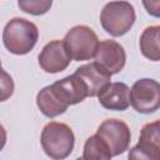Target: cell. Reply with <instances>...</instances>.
Returning <instances> with one entry per match:
<instances>
[{"mask_svg": "<svg viewBox=\"0 0 160 160\" xmlns=\"http://www.w3.org/2000/svg\"><path fill=\"white\" fill-rule=\"evenodd\" d=\"M146 12L154 18H160V0H141Z\"/></svg>", "mask_w": 160, "mask_h": 160, "instance_id": "ac0fdd59", "label": "cell"}, {"mask_svg": "<svg viewBox=\"0 0 160 160\" xmlns=\"http://www.w3.org/2000/svg\"><path fill=\"white\" fill-rule=\"evenodd\" d=\"M39 39L36 25L22 18H14L5 25L2 30L4 46L15 55H25L30 52Z\"/></svg>", "mask_w": 160, "mask_h": 160, "instance_id": "6da1fadb", "label": "cell"}, {"mask_svg": "<svg viewBox=\"0 0 160 160\" xmlns=\"http://www.w3.org/2000/svg\"><path fill=\"white\" fill-rule=\"evenodd\" d=\"M139 46L146 59L160 61V26H148L140 35Z\"/></svg>", "mask_w": 160, "mask_h": 160, "instance_id": "7c38bea8", "label": "cell"}, {"mask_svg": "<svg viewBox=\"0 0 160 160\" xmlns=\"http://www.w3.org/2000/svg\"><path fill=\"white\" fill-rule=\"evenodd\" d=\"M52 5V0H18V6L26 14L40 16L46 14Z\"/></svg>", "mask_w": 160, "mask_h": 160, "instance_id": "5bb4252c", "label": "cell"}, {"mask_svg": "<svg viewBox=\"0 0 160 160\" xmlns=\"http://www.w3.org/2000/svg\"><path fill=\"white\" fill-rule=\"evenodd\" d=\"M71 60L72 59L66 49L64 40H52L48 42L39 54V65L45 72L49 74L64 71Z\"/></svg>", "mask_w": 160, "mask_h": 160, "instance_id": "52a82bcc", "label": "cell"}, {"mask_svg": "<svg viewBox=\"0 0 160 160\" xmlns=\"http://www.w3.org/2000/svg\"><path fill=\"white\" fill-rule=\"evenodd\" d=\"M139 140L148 142L160 151V120L145 124L140 131Z\"/></svg>", "mask_w": 160, "mask_h": 160, "instance_id": "9a60e30c", "label": "cell"}, {"mask_svg": "<svg viewBox=\"0 0 160 160\" xmlns=\"http://www.w3.org/2000/svg\"><path fill=\"white\" fill-rule=\"evenodd\" d=\"M41 146L44 152L55 160L68 158L74 149L75 136L71 128L64 122L50 121L41 131Z\"/></svg>", "mask_w": 160, "mask_h": 160, "instance_id": "7a4b0ae2", "label": "cell"}, {"mask_svg": "<svg viewBox=\"0 0 160 160\" xmlns=\"http://www.w3.org/2000/svg\"><path fill=\"white\" fill-rule=\"evenodd\" d=\"M75 74L85 84L89 96H98L100 90L111 80V74L96 61L81 65L75 70Z\"/></svg>", "mask_w": 160, "mask_h": 160, "instance_id": "8fae6325", "label": "cell"}, {"mask_svg": "<svg viewBox=\"0 0 160 160\" xmlns=\"http://www.w3.org/2000/svg\"><path fill=\"white\" fill-rule=\"evenodd\" d=\"M64 42L71 59L75 61H86L95 58L99 46L96 34L86 25H76L71 28L66 32Z\"/></svg>", "mask_w": 160, "mask_h": 160, "instance_id": "277c9868", "label": "cell"}, {"mask_svg": "<svg viewBox=\"0 0 160 160\" xmlns=\"http://www.w3.org/2000/svg\"><path fill=\"white\" fill-rule=\"evenodd\" d=\"M96 134L106 142L112 156H118L129 149L131 132L129 126L119 119L104 120L99 125Z\"/></svg>", "mask_w": 160, "mask_h": 160, "instance_id": "8992f818", "label": "cell"}, {"mask_svg": "<svg viewBox=\"0 0 160 160\" xmlns=\"http://www.w3.org/2000/svg\"><path fill=\"white\" fill-rule=\"evenodd\" d=\"M135 9L128 1H110L100 12L102 29L111 36L125 35L135 22Z\"/></svg>", "mask_w": 160, "mask_h": 160, "instance_id": "3957f363", "label": "cell"}, {"mask_svg": "<svg viewBox=\"0 0 160 160\" xmlns=\"http://www.w3.org/2000/svg\"><path fill=\"white\" fill-rule=\"evenodd\" d=\"M95 61L105 68L111 75L120 72L126 61V54L124 48L115 40H104L99 42Z\"/></svg>", "mask_w": 160, "mask_h": 160, "instance_id": "9c48e42d", "label": "cell"}, {"mask_svg": "<svg viewBox=\"0 0 160 160\" xmlns=\"http://www.w3.org/2000/svg\"><path fill=\"white\" fill-rule=\"evenodd\" d=\"M129 159H148V160H160V151L151 145H149L145 141L139 140V142L130 149L129 151Z\"/></svg>", "mask_w": 160, "mask_h": 160, "instance_id": "2e32d148", "label": "cell"}, {"mask_svg": "<svg viewBox=\"0 0 160 160\" xmlns=\"http://www.w3.org/2000/svg\"><path fill=\"white\" fill-rule=\"evenodd\" d=\"M12 90H14L12 79H11L5 71H2V80H1V101H5L9 96H11Z\"/></svg>", "mask_w": 160, "mask_h": 160, "instance_id": "e0dca14e", "label": "cell"}, {"mask_svg": "<svg viewBox=\"0 0 160 160\" xmlns=\"http://www.w3.org/2000/svg\"><path fill=\"white\" fill-rule=\"evenodd\" d=\"M82 158L85 160H109L112 158V154L106 142L95 134L85 141Z\"/></svg>", "mask_w": 160, "mask_h": 160, "instance_id": "4fadbf2b", "label": "cell"}, {"mask_svg": "<svg viewBox=\"0 0 160 160\" xmlns=\"http://www.w3.org/2000/svg\"><path fill=\"white\" fill-rule=\"evenodd\" d=\"M98 100L104 109L124 111L130 106V89L124 82H109L98 94Z\"/></svg>", "mask_w": 160, "mask_h": 160, "instance_id": "30bf717a", "label": "cell"}, {"mask_svg": "<svg viewBox=\"0 0 160 160\" xmlns=\"http://www.w3.org/2000/svg\"><path fill=\"white\" fill-rule=\"evenodd\" d=\"M36 105L46 118H56L66 111L70 106L68 98L60 86L54 82L42 88L36 95Z\"/></svg>", "mask_w": 160, "mask_h": 160, "instance_id": "ba28073f", "label": "cell"}, {"mask_svg": "<svg viewBox=\"0 0 160 160\" xmlns=\"http://www.w3.org/2000/svg\"><path fill=\"white\" fill-rule=\"evenodd\" d=\"M130 105L140 114L160 109V82L148 78L135 81L130 90Z\"/></svg>", "mask_w": 160, "mask_h": 160, "instance_id": "5b68a950", "label": "cell"}]
</instances>
